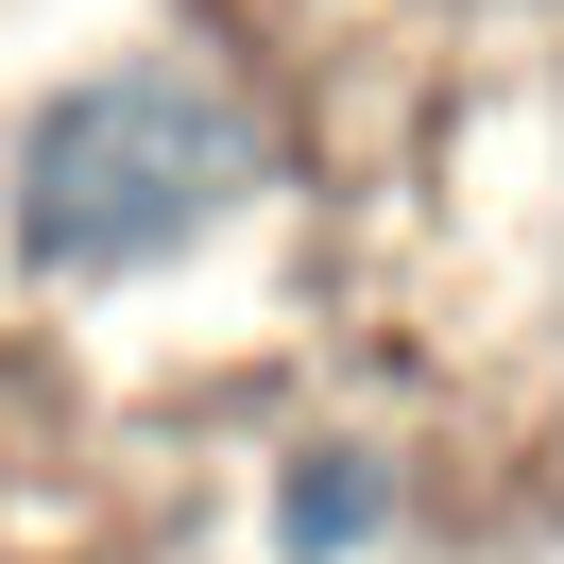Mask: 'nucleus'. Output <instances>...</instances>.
I'll return each mask as SVG.
<instances>
[{
  "label": "nucleus",
  "mask_w": 564,
  "mask_h": 564,
  "mask_svg": "<svg viewBox=\"0 0 564 564\" xmlns=\"http://www.w3.org/2000/svg\"><path fill=\"white\" fill-rule=\"evenodd\" d=\"M291 223V120L240 52L120 35L0 120V274L35 308H138Z\"/></svg>",
  "instance_id": "nucleus-1"
},
{
  "label": "nucleus",
  "mask_w": 564,
  "mask_h": 564,
  "mask_svg": "<svg viewBox=\"0 0 564 564\" xmlns=\"http://www.w3.org/2000/svg\"><path fill=\"white\" fill-rule=\"evenodd\" d=\"M411 513H427L411 427L325 411V427H274V462H257V564H393Z\"/></svg>",
  "instance_id": "nucleus-2"
},
{
  "label": "nucleus",
  "mask_w": 564,
  "mask_h": 564,
  "mask_svg": "<svg viewBox=\"0 0 564 564\" xmlns=\"http://www.w3.org/2000/svg\"><path fill=\"white\" fill-rule=\"evenodd\" d=\"M547 18H564V0H547Z\"/></svg>",
  "instance_id": "nucleus-3"
}]
</instances>
